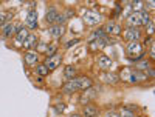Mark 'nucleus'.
Listing matches in <instances>:
<instances>
[{
    "mask_svg": "<svg viewBox=\"0 0 155 117\" xmlns=\"http://www.w3.org/2000/svg\"><path fill=\"white\" fill-rule=\"evenodd\" d=\"M106 34H113V35H120L121 34V25L115 23V22H109L104 28Z\"/></svg>",
    "mask_w": 155,
    "mask_h": 117,
    "instance_id": "6e6552de",
    "label": "nucleus"
},
{
    "mask_svg": "<svg viewBox=\"0 0 155 117\" xmlns=\"http://www.w3.org/2000/svg\"><path fill=\"white\" fill-rule=\"evenodd\" d=\"M58 17H59V12H58L56 8H48V9H47V16H45L47 23H50V25H56Z\"/></svg>",
    "mask_w": 155,
    "mask_h": 117,
    "instance_id": "9d476101",
    "label": "nucleus"
},
{
    "mask_svg": "<svg viewBox=\"0 0 155 117\" xmlns=\"http://www.w3.org/2000/svg\"><path fill=\"white\" fill-rule=\"evenodd\" d=\"M120 117H135V114H134V111H130V109L124 108V109H121Z\"/></svg>",
    "mask_w": 155,
    "mask_h": 117,
    "instance_id": "b1692460",
    "label": "nucleus"
},
{
    "mask_svg": "<svg viewBox=\"0 0 155 117\" xmlns=\"http://www.w3.org/2000/svg\"><path fill=\"white\" fill-rule=\"evenodd\" d=\"M71 117H81V114H71Z\"/></svg>",
    "mask_w": 155,
    "mask_h": 117,
    "instance_id": "c756f323",
    "label": "nucleus"
},
{
    "mask_svg": "<svg viewBox=\"0 0 155 117\" xmlns=\"http://www.w3.org/2000/svg\"><path fill=\"white\" fill-rule=\"evenodd\" d=\"M64 109H65V105H64V103H61V105H56V106H54V111L59 112V114H61Z\"/></svg>",
    "mask_w": 155,
    "mask_h": 117,
    "instance_id": "a878e982",
    "label": "nucleus"
},
{
    "mask_svg": "<svg viewBox=\"0 0 155 117\" xmlns=\"http://www.w3.org/2000/svg\"><path fill=\"white\" fill-rule=\"evenodd\" d=\"M96 63H98V66L101 68V69H109L110 66H112V60L107 57V56H98V59H96Z\"/></svg>",
    "mask_w": 155,
    "mask_h": 117,
    "instance_id": "ddd939ff",
    "label": "nucleus"
},
{
    "mask_svg": "<svg viewBox=\"0 0 155 117\" xmlns=\"http://www.w3.org/2000/svg\"><path fill=\"white\" fill-rule=\"evenodd\" d=\"M14 34H17V40H19V42H22V43H23L25 40H27V37L30 35V34H28V29L25 28L22 23L16 26V29H14Z\"/></svg>",
    "mask_w": 155,
    "mask_h": 117,
    "instance_id": "1a4fd4ad",
    "label": "nucleus"
},
{
    "mask_svg": "<svg viewBox=\"0 0 155 117\" xmlns=\"http://www.w3.org/2000/svg\"><path fill=\"white\" fill-rule=\"evenodd\" d=\"M147 6L152 9V8H153V2H147Z\"/></svg>",
    "mask_w": 155,
    "mask_h": 117,
    "instance_id": "c85d7f7f",
    "label": "nucleus"
},
{
    "mask_svg": "<svg viewBox=\"0 0 155 117\" xmlns=\"http://www.w3.org/2000/svg\"><path fill=\"white\" fill-rule=\"evenodd\" d=\"M118 79H120V77L116 75V74H113V72H109V74L102 75V80L107 82V83H116V82H118Z\"/></svg>",
    "mask_w": 155,
    "mask_h": 117,
    "instance_id": "412c9836",
    "label": "nucleus"
},
{
    "mask_svg": "<svg viewBox=\"0 0 155 117\" xmlns=\"http://www.w3.org/2000/svg\"><path fill=\"white\" fill-rule=\"evenodd\" d=\"M82 19L87 25H96L101 22V16L98 14L96 11H92V9H87L82 12Z\"/></svg>",
    "mask_w": 155,
    "mask_h": 117,
    "instance_id": "39448f33",
    "label": "nucleus"
},
{
    "mask_svg": "<svg viewBox=\"0 0 155 117\" xmlns=\"http://www.w3.org/2000/svg\"><path fill=\"white\" fill-rule=\"evenodd\" d=\"M37 62H39V54L36 53L34 49L28 51V53L25 54V63H27V65H30V66H34Z\"/></svg>",
    "mask_w": 155,
    "mask_h": 117,
    "instance_id": "9b49d317",
    "label": "nucleus"
},
{
    "mask_svg": "<svg viewBox=\"0 0 155 117\" xmlns=\"http://www.w3.org/2000/svg\"><path fill=\"white\" fill-rule=\"evenodd\" d=\"M146 26H147V32H149V34H153V22H152V20L146 25Z\"/></svg>",
    "mask_w": 155,
    "mask_h": 117,
    "instance_id": "bb28decb",
    "label": "nucleus"
},
{
    "mask_svg": "<svg viewBox=\"0 0 155 117\" xmlns=\"http://www.w3.org/2000/svg\"><path fill=\"white\" fill-rule=\"evenodd\" d=\"M150 22V16H149V12L147 9H141V11H134L130 16L127 17V23H129V26H146V25Z\"/></svg>",
    "mask_w": 155,
    "mask_h": 117,
    "instance_id": "f03ea898",
    "label": "nucleus"
},
{
    "mask_svg": "<svg viewBox=\"0 0 155 117\" xmlns=\"http://www.w3.org/2000/svg\"><path fill=\"white\" fill-rule=\"evenodd\" d=\"M61 62H62V56H61V54H54V56L48 57V59L45 60L44 65L48 68V71H53V69H56V68L59 66Z\"/></svg>",
    "mask_w": 155,
    "mask_h": 117,
    "instance_id": "0eeeda50",
    "label": "nucleus"
},
{
    "mask_svg": "<svg viewBox=\"0 0 155 117\" xmlns=\"http://www.w3.org/2000/svg\"><path fill=\"white\" fill-rule=\"evenodd\" d=\"M104 117H120V112H115V111H109Z\"/></svg>",
    "mask_w": 155,
    "mask_h": 117,
    "instance_id": "cd10ccee",
    "label": "nucleus"
},
{
    "mask_svg": "<svg viewBox=\"0 0 155 117\" xmlns=\"http://www.w3.org/2000/svg\"><path fill=\"white\" fill-rule=\"evenodd\" d=\"M64 32H65V26H64V25H51L50 26V34L53 35L54 38L62 37Z\"/></svg>",
    "mask_w": 155,
    "mask_h": 117,
    "instance_id": "f8f14e48",
    "label": "nucleus"
},
{
    "mask_svg": "<svg viewBox=\"0 0 155 117\" xmlns=\"http://www.w3.org/2000/svg\"><path fill=\"white\" fill-rule=\"evenodd\" d=\"M124 38L130 43V42H138L140 38H141V31L138 28H134V26H129L126 28L124 31Z\"/></svg>",
    "mask_w": 155,
    "mask_h": 117,
    "instance_id": "423d86ee",
    "label": "nucleus"
},
{
    "mask_svg": "<svg viewBox=\"0 0 155 117\" xmlns=\"http://www.w3.org/2000/svg\"><path fill=\"white\" fill-rule=\"evenodd\" d=\"M92 80L88 77H74V79L68 80L65 85H64V91L65 93H74V91H85L88 88H92Z\"/></svg>",
    "mask_w": 155,
    "mask_h": 117,
    "instance_id": "f257e3e1",
    "label": "nucleus"
},
{
    "mask_svg": "<svg viewBox=\"0 0 155 117\" xmlns=\"http://www.w3.org/2000/svg\"><path fill=\"white\" fill-rule=\"evenodd\" d=\"M134 68H135L137 71H141V72H146L147 69H150V63H149L147 60H144V59H141V60L135 62V65H134Z\"/></svg>",
    "mask_w": 155,
    "mask_h": 117,
    "instance_id": "dca6fc26",
    "label": "nucleus"
},
{
    "mask_svg": "<svg viewBox=\"0 0 155 117\" xmlns=\"http://www.w3.org/2000/svg\"><path fill=\"white\" fill-rule=\"evenodd\" d=\"M121 79H127L130 83H138V82H143L147 79V74L146 72H141L137 69H130V68H126L124 71H121Z\"/></svg>",
    "mask_w": 155,
    "mask_h": 117,
    "instance_id": "20e7f679",
    "label": "nucleus"
},
{
    "mask_svg": "<svg viewBox=\"0 0 155 117\" xmlns=\"http://www.w3.org/2000/svg\"><path fill=\"white\" fill-rule=\"evenodd\" d=\"M9 19H11V14H0V25H5V22Z\"/></svg>",
    "mask_w": 155,
    "mask_h": 117,
    "instance_id": "393cba45",
    "label": "nucleus"
},
{
    "mask_svg": "<svg viewBox=\"0 0 155 117\" xmlns=\"http://www.w3.org/2000/svg\"><path fill=\"white\" fill-rule=\"evenodd\" d=\"M74 75H76V68L73 65H67L65 69H64V77L67 80H71V79H74Z\"/></svg>",
    "mask_w": 155,
    "mask_h": 117,
    "instance_id": "a211bd4d",
    "label": "nucleus"
},
{
    "mask_svg": "<svg viewBox=\"0 0 155 117\" xmlns=\"http://www.w3.org/2000/svg\"><path fill=\"white\" fill-rule=\"evenodd\" d=\"M36 72L41 77H47L50 71H48V68L45 66V65H37V66H36Z\"/></svg>",
    "mask_w": 155,
    "mask_h": 117,
    "instance_id": "4be33fe9",
    "label": "nucleus"
},
{
    "mask_svg": "<svg viewBox=\"0 0 155 117\" xmlns=\"http://www.w3.org/2000/svg\"><path fill=\"white\" fill-rule=\"evenodd\" d=\"M27 25L30 28L36 29L37 28V12L36 11H30L28 16H27Z\"/></svg>",
    "mask_w": 155,
    "mask_h": 117,
    "instance_id": "2eb2a0df",
    "label": "nucleus"
},
{
    "mask_svg": "<svg viewBox=\"0 0 155 117\" xmlns=\"http://www.w3.org/2000/svg\"><path fill=\"white\" fill-rule=\"evenodd\" d=\"M56 51H58V46H56V45H47V48H45V53H47V56H48V57L54 56Z\"/></svg>",
    "mask_w": 155,
    "mask_h": 117,
    "instance_id": "5701e85b",
    "label": "nucleus"
},
{
    "mask_svg": "<svg viewBox=\"0 0 155 117\" xmlns=\"http://www.w3.org/2000/svg\"><path fill=\"white\" fill-rule=\"evenodd\" d=\"M96 94H98V91H96V89L88 88V89L84 91V94H82V97H81V102H82V103H88L90 100H93V99L96 97Z\"/></svg>",
    "mask_w": 155,
    "mask_h": 117,
    "instance_id": "4468645a",
    "label": "nucleus"
},
{
    "mask_svg": "<svg viewBox=\"0 0 155 117\" xmlns=\"http://www.w3.org/2000/svg\"><path fill=\"white\" fill-rule=\"evenodd\" d=\"M37 42H39V40H37V37H36V35H28V37H27V40L23 42V46H25V48H28V49L31 51L33 48H36Z\"/></svg>",
    "mask_w": 155,
    "mask_h": 117,
    "instance_id": "6ab92c4d",
    "label": "nucleus"
},
{
    "mask_svg": "<svg viewBox=\"0 0 155 117\" xmlns=\"http://www.w3.org/2000/svg\"><path fill=\"white\" fill-rule=\"evenodd\" d=\"M14 29H16V26L12 23H5L3 28H2V32H3L5 37H11L12 34H14Z\"/></svg>",
    "mask_w": 155,
    "mask_h": 117,
    "instance_id": "aec40b11",
    "label": "nucleus"
},
{
    "mask_svg": "<svg viewBox=\"0 0 155 117\" xmlns=\"http://www.w3.org/2000/svg\"><path fill=\"white\" fill-rule=\"evenodd\" d=\"M127 57L134 60V62H138L144 57V49H143V45L140 42H130L127 43Z\"/></svg>",
    "mask_w": 155,
    "mask_h": 117,
    "instance_id": "7ed1b4c3",
    "label": "nucleus"
},
{
    "mask_svg": "<svg viewBox=\"0 0 155 117\" xmlns=\"http://www.w3.org/2000/svg\"><path fill=\"white\" fill-rule=\"evenodd\" d=\"M99 109L95 105H85L84 106V117H98Z\"/></svg>",
    "mask_w": 155,
    "mask_h": 117,
    "instance_id": "f3484780",
    "label": "nucleus"
}]
</instances>
